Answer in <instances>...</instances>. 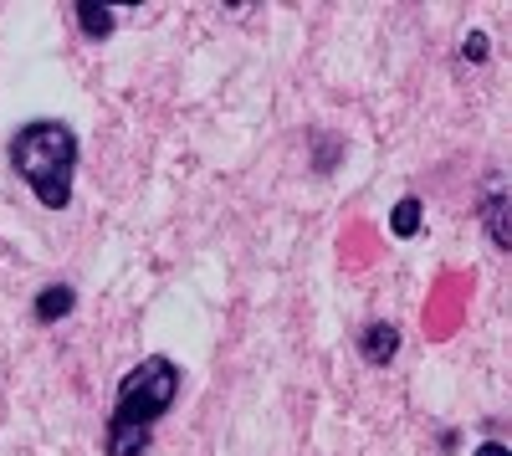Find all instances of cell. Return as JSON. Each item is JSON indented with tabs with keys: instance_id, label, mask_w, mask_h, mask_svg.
<instances>
[{
	"instance_id": "cell-1",
	"label": "cell",
	"mask_w": 512,
	"mask_h": 456,
	"mask_svg": "<svg viewBox=\"0 0 512 456\" xmlns=\"http://www.w3.org/2000/svg\"><path fill=\"white\" fill-rule=\"evenodd\" d=\"M180 395V369L175 359H139V369H128L118 385V405L108 421V456H144L154 421L169 416V405Z\"/></svg>"
},
{
	"instance_id": "cell-2",
	"label": "cell",
	"mask_w": 512,
	"mask_h": 456,
	"mask_svg": "<svg viewBox=\"0 0 512 456\" xmlns=\"http://www.w3.org/2000/svg\"><path fill=\"white\" fill-rule=\"evenodd\" d=\"M11 164H16V175L31 185V195H36L41 205L62 211V205L72 200L77 139H72L67 123H57V118H36V123H26V129L11 139Z\"/></svg>"
},
{
	"instance_id": "cell-3",
	"label": "cell",
	"mask_w": 512,
	"mask_h": 456,
	"mask_svg": "<svg viewBox=\"0 0 512 456\" xmlns=\"http://www.w3.org/2000/svg\"><path fill=\"white\" fill-rule=\"evenodd\" d=\"M359 349H364L369 364H390L395 349H400V334H395L390 323H369V328H364V339H359Z\"/></svg>"
},
{
	"instance_id": "cell-4",
	"label": "cell",
	"mask_w": 512,
	"mask_h": 456,
	"mask_svg": "<svg viewBox=\"0 0 512 456\" xmlns=\"http://www.w3.org/2000/svg\"><path fill=\"white\" fill-rule=\"evenodd\" d=\"M487 236L497 246H512V211H507V190L487 195Z\"/></svg>"
},
{
	"instance_id": "cell-5",
	"label": "cell",
	"mask_w": 512,
	"mask_h": 456,
	"mask_svg": "<svg viewBox=\"0 0 512 456\" xmlns=\"http://www.w3.org/2000/svg\"><path fill=\"white\" fill-rule=\"evenodd\" d=\"M72 313V287H41V298H36V318L41 323H57Z\"/></svg>"
},
{
	"instance_id": "cell-6",
	"label": "cell",
	"mask_w": 512,
	"mask_h": 456,
	"mask_svg": "<svg viewBox=\"0 0 512 456\" xmlns=\"http://www.w3.org/2000/svg\"><path fill=\"white\" fill-rule=\"evenodd\" d=\"M390 226H395V236H415V226H420V200H415V195H405V200L395 205Z\"/></svg>"
},
{
	"instance_id": "cell-7",
	"label": "cell",
	"mask_w": 512,
	"mask_h": 456,
	"mask_svg": "<svg viewBox=\"0 0 512 456\" xmlns=\"http://www.w3.org/2000/svg\"><path fill=\"white\" fill-rule=\"evenodd\" d=\"M77 21L88 26V36H108L113 31V11H103V6H77Z\"/></svg>"
},
{
	"instance_id": "cell-8",
	"label": "cell",
	"mask_w": 512,
	"mask_h": 456,
	"mask_svg": "<svg viewBox=\"0 0 512 456\" xmlns=\"http://www.w3.org/2000/svg\"><path fill=\"white\" fill-rule=\"evenodd\" d=\"M472 456H507V446H502V441H482Z\"/></svg>"
}]
</instances>
